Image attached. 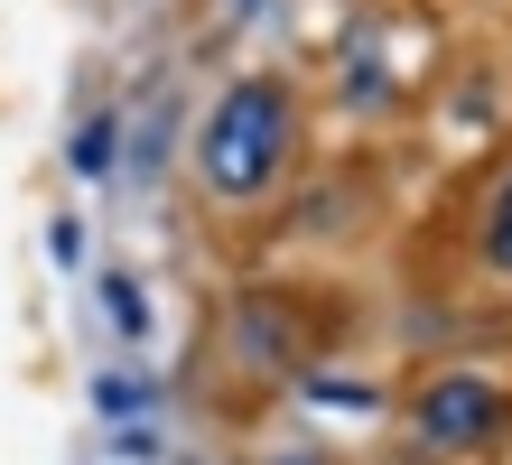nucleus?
Returning <instances> with one entry per match:
<instances>
[{"mask_svg": "<svg viewBox=\"0 0 512 465\" xmlns=\"http://www.w3.org/2000/svg\"><path fill=\"white\" fill-rule=\"evenodd\" d=\"M298 159V93L280 75H233L196 131V186L215 205H261Z\"/></svg>", "mask_w": 512, "mask_h": 465, "instance_id": "f257e3e1", "label": "nucleus"}, {"mask_svg": "<svg viewBox=\"0 0 512 465\" xmlns=\"http://www.w3.org/2000/svg\"><path fill=\"white\" fill-rule=\"evenodd\" d=\"M503 428H512V391L494 372H438L410 391V438L429 456H485Z\"/></svg>", "mask_w": 512, "mask_h": 465, "instance_id": "f03ea898", "label": "nucleus"}, {"mask_svg": "<svg viewBox=\"0 0 512 465\" xmlns=\"http://www.w3.org/2000/svg\"><path fill=\"white\" fill-rule=\"evenodd\" d=\"M475 261H485V279H512V168L494 177L485 214H475Z\"/></svg>", "mask_w": 512, "mask_h": 465, "instance_id": "7ed1b4c3", "label": "nucleus"}, {"mask_svg": "<svg viewBox=\"0 0 512 465\" xmlns=\"http://www.w3.org/2000/svg\"><path fill=\"white\" fill-rule=\"evenodd\" d=\"M66 168H75V177H112V168H122V112H84Z\"/></svg>", "mask_w": 512, "mask_h": 465, "instance_id": "20e7f679", "label": "nucleus"}, {"mask_svg": "<svg viewBox=\"0 0 512 465\" xmlns=\"http://www.w3.org/2000/svg\"><path fill=\"white\" fill-rule=\"evenodd\" d=\"M149 400H159V391H149V372H103V382H94V410H103V419H122V428L149 410Z\"/></svg>", "mask_w": 512, "mask_h": 465, "instance_id": "39448f33", "label": "nucleus"}, {"mask_svg": "<svg viewBox=\"0 0 512 465\" xmlns=\"http://www.w3.org/2000/svg\"><path fill=\"white\" fill-rule=\"evenodd\" d=\"M103 317L122 326V335H149V298H140L131 270H103Z\"/></svg>", "mask_w": 512, "mask_h": 465, "instance_id": "423d86ee", "label": "nucleus"}, {"mask_svg": "<svg viewBox=\"0 0 512 465\" xmlns=\"http://www.w3.org/2000/svg\"><path fill=\"white\" fill-rule=\"evenodd\" d=\"M224 10H243V19H252V10H261V0H224Z\"/></svg>", "mask_w": 512, "mask_h": 465, "instance_id": "0eeeda50", "label": "nucleus"}, {"mask_svg": "<svg viewBox=\"0 0 512 465\" xmlns=\"http://www.w3.org/2000/svg\"><path fill=\"white\" fill-rule=\"evenodd\" d=\"M280 465H317V456H280Z\"/></svg>", "mask_w": 512, "mask_h": 465, "instance_id": "6e6552de", "label": "nucleus"}]
</instances>
